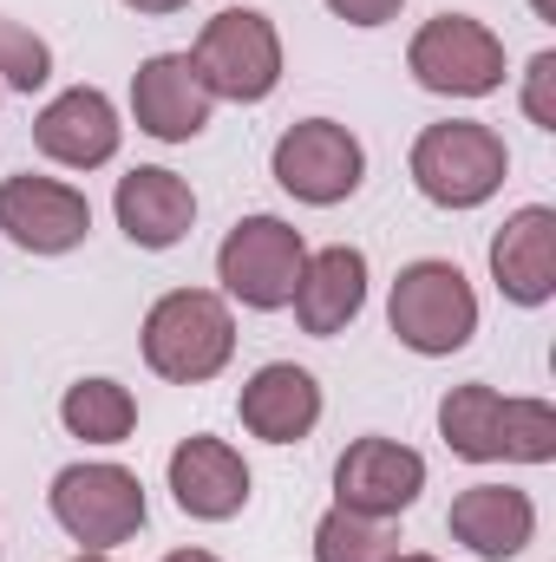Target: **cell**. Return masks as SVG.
<instances>
[{"instance_id":"cell-3","label":"cell","mask_w":556,"mask_h":562,"mask_svg":"<svg viewBox=\"0 0 556 562\" xmlns=\"http://www.w3.org/2000/svg\"><path fill=\"white\" fill-rule=\"evenodd\" d=\"M504 170H511V150L478 119L425 125L413 144V183H419V196L438 203V210H478V203H491L504 190Z\"/></svg>"},{"instance_id":"cell-21","label":"cell","mask_w":556,"mask_h":562,"mask_svg":"<svg viewBox=\"0 0 556 562\" xmlns=\"http://www.w3.org/2000/svg\"><path fill=\"white\" fill-rule=\"evenodd\" d=\"M400 557V537H393V517H360V510H327L314 524V562H393Z\"/></svg>"},{"instance_id":"cell-11","label":"cell","mask_w":556,"mask_h":562,"mask_svg":"<svg viewBox=\"0 0 556 562\" xmlns=\"http://www.w3.org/2000/svg\"><path fill=\"white\" fill-rule=\"evenodd\" d=\"M419 491H425V458L400 438H354L334 464V497L341 510L360 517H400L419 504Z\"/></svg>"},{"instance_id":"cell-1","label":"cell","mask_w":556,"mask_h":562,"mask_svg":"<svg viewBox=\"0 0 556 562\" xmlns=\"http://www.w3.org/2000/svg\"><path fill=\"white\" fill-rule=\"evenodd\" d=\"M438 431L471 464H551L556 458V406L504 400L498 386H452L438 400Z\"/></svg>"},{"instance_id":"cell-14","label":"cell","mask_w":556,"mask_h":562,"mask_svg":"<svg viewBox=\"0 0 556 562\" xmlns=\"http://www.w3.org/2000/svg\"><path fill=\"white\" fill-rule=\"evenodd\" d=\"M119 138H125V125H119V112H112V99H105L99 86H73V92H59V99L33 119V144H40L53 164H66V170H99V164H112V157H119Z\"/></svg>"},{"instance_id":"cell-4","label":"cell","mask_w":556,"mask_h":562,"mask_svg":"<svg viewBox=\"0 0 556 562\" xmlns=\"http://www.w3.org/2000/svg\"><path fill=\"white\" fill-rule=\"evenodd\" d=\"M190 66L203 79L210 99H230V105H263L281 86V40L269 26V13L256 7H223L197 46H190Z\"/></svg>"},{"instance_id":"cell-17","label":"cell","mask_w":556,"mask_h":562,"mask_svg":"<svg viewBox=\"0 0 556 562\" xmlns=\"http://www.w3.org/2000/svg\"><path fill=\"white\" fill-rule=\"evenodd\" d=\"M445 530H452L471 557L504 562V557H518V550H531V537H537V504H531L524 491H511V484H471V491L452 497Z\"/></svg>"},{"instance_id":"cell-12","label":"cell","mask_w":556,"mask_h":562,"mask_svg":"<svg viewBox=\"0 0 556 562\" xmlns=\"http://www.w3.org/2000/svg\"><path fill=\"white\" fill-rule=\"evenodd\" d=\"M210 92L190 66V53H151L132 79V119L138 132H151L157 144H190L210 125Z\"/></svg>"},{"instance_id":"cell-7","label":"cell","mask_w":556,"mask_h":562,"mask_svg":"<svg viewBox=\"0 0 556 562\" xmlns=\"http://www.w3.org/2000/svg\"><path fill=\"white\" fill-rule=\"evenodd\" d=\"M407 72L425 92L445 99H485L504 86V40L471 13H432L407 46Z\"/></svg>"},{"instance_id":"cell-25","label":"cell","mask_w":556,"mask_h":562,"mask_svg":"<svg viewBox=\"0 0 556 562\" xmlns=\"http://www.w3.org/2000/svg\"><path fill=\"white\" fill-rule=\"evenodd\" d=\"M132 13H177V7H190V0H125Z\"/></svg>"},{"instance_id":"cell-19","label":"cell","mask_w":556,"mask_h":562,"mask_svg":"<svg viewBox=\"0 0 556 562\" xmlns=\"http://www.w3.org/2000/svg\"><path fill=\"white\" fill-rule=\"evenodd\" d=\"M236 413H243V425H249L256 438H269V445H301V438L321 425V386H314L308 367L269 360V367L243 386Z\"/></svg>"},{"instance_id":"cell-22","label":"cell","mask_w":556,"mask_h":562,"mask_svg":"<svg viewBox=\"0 0 556 562\" xmlns=\"http://www.w3.org/2000/svg\"><path fill=\"white\" fill-rule=\"evenodd\" d=\"M46 79H53V53H46V40L0 13V86H13V92H40Z\"/></svg>"},{"instance_id":"cell-8","label":"cell","mask_w":556,"mask_h":562,"mask_svg":"<svg viewBox=\"0 0 556 562\" xmlns=\"http://www.w3.org/2000/svg\"><path fill=\"white\" fill-rule=\"evenodd\" d=\"M301 262H308V243L294 223L281 216H243L223 249H216V281L223 294H236L243 307L256 314H276L294 301V281H301Z\"/></svg>"},{"instance_id":"cell-26","label":"cell","mask_w":556,"mask_h":562,"mask_svg":"<svg viewBox=\"0 0 556 562\" xmlns=\"http://www.w3.org/2000/svg\"><path fill=\"white\" fill-rule=\"evenodd\" d=\"M164 562H216V557H210V550H170Z\"/></svg>"},{"instance_id":"cell-5","label":"cell","mask_w":556,"mask_h":562,"mask_svg":"<svg viewBox=\"0 0 556 562\" xmlns=\"http://www.w3.org/2000/svg\"><path fill=\"white\" fill-rule=\"evenodd\" d=\"M387 321H393L400 347L438 360V353H458L478 334V294H471L458 262H407L400 281H393Z\"/></svg>"},{"instance_id":"cell-15","label":"cell","mask_w":556,"mask_h":562,"mask_svg":"<svg viewBox=\"0 0 556 562\" xmlns=\"http://www.w3.org/2000/svg\"><path fill=\"white\" fill-rule=\"evenodd\" d=\"M491 281L518 307H544L556 294V210L531 203L491 236Z\"/></svg>"},{"instance_id":"cell-10","label":"cell","mask_w":556,"mask_h":562,"mask_svg":"<svg viewBox=\"0 0 556 562\" xmlns=\"http://www.w3.org/2000/svg\"><path fill=\"white\" fill-rule=\"evenodd\" d=\"M92 229V203L59 177H7L0 183V236L26 256H66Z\"/></svg>"},{"instance_id":"cell-29","label":"cell","mask_w":556,"mask_h":562,"mask_svg":"<svg viewBox=\"0 0 556 562\" xmlns=\"http://www.w3.org/2000/svg\"><path fill=\"white\" fill-rule=\"evenodd\" d=\"M393 562H432V557H393Z\"/></svg>"},{"instance_id":"cell-16","label":"cell","mask_w":556,"mask_h":562,"mask_svg":"<svg viewBox=\"0 0 556 562\" xmlns=\"http://www.w3.org/2000/svg\"><path fill=\"white\" fill-rule=\"evenodd\" d=\"M112 210H119V229L138 249H177L197 223V190L164 164H138L132 177H119Z\"/></svg>"},{"instance_id":"cell-28","label":"cell","mask_w":556,"mask_h":562,"mask_svg":"<svg viewBox=\"0 0 556 562\" xmlns=\"http://www.w3.org/2000/svg\"><path fill=\"white\" fill-rule=\"evenodd\" d=\"M73 562H112V557H99V550H86V557H73Z\"/></svg>"},{"instance_id":"cell-2","label":"cell","mask_w":556,"mask_h":562,"mask_svg":"<svg viewBox=\"0 0 556 562\" xmlns=\"http://www.w3.org/2000/svg\"><path fill=\"white\" fill-rule=\"evenodd\" d=\"M236 353V321L223 307V294L210 288H170L151 314H144V367L170 386H203L230 367Z\"/></svg>"},{"instance_id":"cell-20","label":"cell","mask_w":556,"mask_h":562,"mask_svg":"<svg viewBox=\"0 0 556 562\" xmlns=\"http://www.w3.org/2000/svg\"><path fill=\"white\" fill-rule=\"evenodd\" d=\"M59 419H66L73 438H86V445H125L132 425H138V400L119 380H79V386H66Z\"/></svg>"},{"instance_id":"cell-6","label":"cell","mask_w":556,"mask_h":562,"mask_svg":"<svg viewBox=\"0 0 556 562\" xmlns=\"http://www.w3.org/2000/svg\"><path fill=\"white\" fill-rule=\"evenodd\" d=\"M53 517L73 543L105 557V550L138 537L151 504H144L138 471H125V464H66L53 477Z\"/></svg>"},{"instance_id":"cell-23","label":"cell","mask_w":556,"mask_h":562,"mask_svg":"<svg viewBox=\"0 0 556 562\" xmlns=\"http://www.w3.org/2000/svg\"><path fill=\"white\" fill-rule=\"evenodd\" d=\"M524 112L537 132H556V53H537L524 72Z\"/></svg>"},{"instance_id":"cell-24","label":"cell","mask_w":556,"mask_h":562,"mask_svg":"<svg viewBox=\"0 0 556 562\" xmlns=\"http://www.w3.org/2000/svg\"><path fill=\"white\" fill-rule=\"evenodd\" d=\"M347 26H387V20H400V7L407 0H327Z\"/></svg>"},{"instance_id":"cell-27","label":"cell","mask_w":556,"mask_h":562,"mask_svg":"<svg viewBox=\"0 0 556 562\" xmlns=\"http://www.w3.org/2000/svg\"><path fill=\"white\" fill-rule=\"evenodd\" d=\"M531 7H537V20H556V7H551V0H531Z\"/></svg>"},{"instance_id":"cell-13","label":"cell","mask_w":556,"mask_h":562,"mask_svg":"<svg viewBox=\"0 0 556 562\" xmlns=\"http://www.w3.org/2000/svg\"><path fill=\"white\" fill-rule=\"evenodd\" d=\"M170 497H177V510L197 517V524L236 517V510L249 504V464H243V451L223 445V438H203V431L184 438V445L170 451Z\"/></svg>"},{"instance_id":"cell-9","label":"cell","mask_w":556,"mask_h":562,"mask_svg":"<svg viewBox=\"0 0 556 562\" xmlns=\"http://www.w3.org/2000/svg\"><path fill=\"white\" fill-rule=\"evenodd\" d=\"M276 183L294 196V203H314V210H334L360 190L367 177V150L347 125L334 119H301L276 138V157H269Z\"/></svg>"},{"instance_id":"cell-18","label":"cell","mask_w":556,"mask_h":562,"mask_svg":"<svg viewBox=\"0 0 556 562\" xmlns=\"http://www.w3.org/2000/svg\"><path fill=\"white\" fill-rule=\"evenodd\" d=\"M288 307H294L301 334H314V340L341 334V327H347V321L367 307V256H360L354 243H334V249L308 256Z\"/></svg>"}]
</instances>
